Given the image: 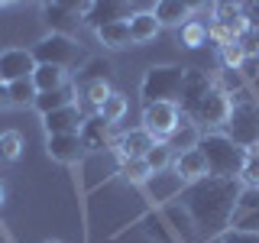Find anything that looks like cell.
<instances>
[{
    "label": "cell",
    "instance_id": "cell-36",
    "mask_svg": "<svg viewBox=\"0 0 259 243\" xmlns=\"http://www.w3.org/2000/svg\"><path fill=\"white\" fill-rule=\"evenodd\" d=\"M233 230H249V233H259V211H249V214H240Z\"/></svg>",
    "mask_w": 259,
    "mask_h": 243
},
{
    "label": "cell",
    "instance_id": "cell-9",
    "mask_svg": "<svg viewBox=\"0 0 259 243\" xmlns=\"http://www.w3.org/2000/svg\"><path fill=\"white\" fill-rule=\"evenodd\" d=\"M133 13H136V7H133V4L104 0V4H88L84 20H81V23H88V26L101 29V26H107V23H130V20H133Z\"/></svg>",
    "mask_w": 259,
    "mask_h": 243
},
{
    "label": "cell",
    "instance_id": "cell-11",
    "mask_svg": "<svg viewBox=\"0 0 259 243\" xmlns=\"http://www.w3.org/2000/svg\"><path fill=\"white\" fill-rule=\"evenodd\" d=\"M214 78L207 75V71L201 68H188L185 71V85H182V97H178V104H182V113H188L198 101H204V97L214 91Z\"/></svg>",
    "mask_w": 259,
    "mask_h": 243
},
{
    "label": "cell",
    "instance_id": "cell-37",
    "mask_svg": "<svg viewBox=\"0 0 259 243\" xmlns=\"http://www.w3.org/2000/svg\"><path fill=\"white\" fill-rule=\"evenodd\" d=\"M224 243H259V233H249V230H227V233H224Z\"/></svg>",
    "mask_w": 259,
    "mask_h": 243
},
{
    "label": "cell",
    "instance_id": "cell-41",
    "mask_svg": "<svg viewBox=\"0 0 259 243\" xmlns=\"http://www.w3.org/2000/svg\"><path fill=\"white\" fill-rule=\"evenodd\" d=\"M0 243H7V237H4V230H0Z\"/></svg>",
    "mask_w": 259,
    "mask_h": 243
},
{
    "label": "cell",
    "instance_id": "cell-14",
    "mask_svg": "<svg viewBox=\"0 0 259 243\" xmlns=\"http://www.w3.org/2000/svg\"><path fill=\"white\" fill-rule=\"evenodd\" d=\"M81 124H84V113H81L78 104H71V107H62V110H55V113H46V130H49V136L78 133Z\"/></svg>",
    "mask_w": 259,
    "mask_h": 243
},
{
    "label": "cell",
    "instance_id": "cell-23",
    "mask_svg": "<svg viewBox=\"0 0 259 243\" xmlns=\"http://www.w3.org/2000/svg\"><path fill=\"white\" fill-rule=\"evenodd\" d=\"M97 39L110 49H126L133 39H130V23H107V26L97 29Z\"/></svg>",
    "mask_w": 259,
    "mask_h": 243
},
{
    "label": "cell",
    "instance_id": "cell-19",
    "mask_svg": "<svg viewBox=\"0 0 259 243\" xmlns=\"http://www.w3.org/2000/svg\"><path fill=\"white\" fill-rule=\"evenodd\" d=\"M162 29V23L156 20V13L143 10V13H133V20H130V39L133 43H149V39H156Z\"/></svg>",
    "mask_w": 259,
    "mask_h": 243
},
{
    "label": "cell",
    "instance_id": "cell-13",
    "mask_svg": "<svg viewBox=\"0 0 259 243\" xmlns=\"http://www.w3.org/2000/svg\"><path fill=\"white\" fill-rule=\"evenodd\" d=\"M46 152H49L55 162H62V166H75V162L84 159L88 149H84V143H81L78 133H65V136H49Z\"/></svg>",
    "mask_w": 259,
    "mask_h": 243
},
{
    "label": "cell",
    "instance_id": "cell-30",
    "mask_svg": "<svg viewBox=\"0 0 259 243\" xmlns=\"http://www.w3.org/2000/svg\"><path fill=\"white\" fill-rule=\"evenodd\" d=\"M204 39H207V26L204 23H198V20H188L182 26V43L188 46V49H198V46H204Z\"/></svg>",
    "mask_w": 259,
    "mask_h": 243
},
{
    "label": "cell",
    "instance_id": "cell-21",
    "mask_svg": "<svg viewBox=\"0 0 259 243\" xmlns=\"http://www.w3.org/2000/svg\"><path fill=\"white\" fill-rule=\"evenodd\" d=\"M198 140H201V133H198V127H194V124H178L172 133H168L165 146L182 156V152H188V149H198Z\"/></svg>",
    "mask_w": 259,
    "mask_h": 243
},
{
    "label": "cell",
    "instance_id": "cell-28",
    "mask_svg": "<svg viewBox=\"0 0 259 243\" xmlns=\"http://www.w3.org/2000/svg\"><path fill=\"white\" fill-rule=\"evenodd\" d=\"M168 162H172V149H168L165 143H156L149 152H146V166H149L152 175L162 172V169H168Z\"/></svg>",
    "mask_w": 259,
    "mask_h": 243
},
{
    "label": "cell",
    "instance_id": "cell-8",
    "mask_svg": "<svg viewBox=\"0 0 259 243\" xmlns=\"http://www.w3.org/2000/svg\"><path fill=\"white\" fill-rule=\"evenodd\" d=\"M182 124L178 117V104H146L143 110V130L152 136V140H168V133Z\"/></svg>",
    "mask_w": 259,
    "mask_h": 243
},
{
    "label": "cell",
    "instance_id": "cell-33",
    "mask_svg": "<svg viewBox=\"0 0 259 243\" xmlns=\"http://www.w3.org/2000/svg\"><path fill=\"white\" fill-rule=\"evenodd\" d=\"M107 78H110V62H104V59L88 62L84 75H81V81H84V85H94V81H107Z\"/></svg>",
    "mask_w": 259,
    "mask_h": 243
},
{
    "label": "cell",
    "instance_id": "cell-32",
    "mask_svg": "<svg viewBox=\"0 0 259 243\" xmlns=\"http://www.w3.org/2000/svg\"><path fill=\"white\" fill-rule=\"evenodd\" d=\"M221 62H224V68H227V71H237L240 65L246 62V55H243L240 43H227V46H221Z\"/></svg>",
    "mask_w": 259,
    "mask_h": 243
},
{
    "label": "cell",
    "instance_id": "cell-26",
    "mask_svg": "<svg viewBox=\"0 0 259 243\" xmlns=\"http://www.w3.org/2000/svg\"><path fill=\"white\" fill-rule=\"evenodd\" d=\"M10 97H13V107H26V104H36V85H32V78H23V81H13L10 85Z\"/></svg>",
    "mask_w": 259,
    "mask_h": 243
},
{
    "label": "cell",
    "instance_id": "cell-12",
    "mask_svg": "<svg viewBox=\"0 0 259 243\" xmlns=\"http://www.w3.org/2000/svg\"><path fill=\"white\" fill-rule=\"evenodd\" d=\"M46 23L52 26L59 36H68V29H75L84 20L88 4H46Z\"/></svg>",
    "mask_w": 259,
    "mask_h": 243
},
{
    "label": "cell",
    "instance_id": "cell-6",
    "mask_svg": "<svg viewBox=\"0 0 259 243\" xmlns=\"http://www.w3.org/2000/svg\"><path fill=\"white\" fill-rule=\"evenodd\" d=\"M249 26H253V23L243 16V7L240 4H217L214 7V26H210V36H214L221 46L237 43Z\"/></svg>",
    "mask_w": 259,
    "mask_h": 243
},
{
    "label": "cell",
    "instance_id": "cell-40",
    "mask_svg": "<svg viewBox=\"0 0 259 243\" xmlns=\"http://www.w3.org/2000/svg\"><path fill=\"white\" fill-rule=\"evenodd\" d=\"M4 194H7V188H4V182H0V205H4Z\"/></svg>",
    "mask_w": 259,
    "mask_h": 243
},
{
    "label": "cell",
    "instance_id": "cell-7",
    "mask_svg": "<svg viewBox=\"0 0 259 243\" xmlns=\"http://www.w3.org/2000/svg\"><path fill=\"white\" fill-rule=\"evenodd\" d=\"M185 117L191 120L194 127H224L227 124V117H230V97H227L221 88H214L204 101H198L194 107L185 113Z\"/></svg>",
    "mask_w": 259,
    "mask_h": 243
},
{
    "label": "cell",
    "instance_id": "cell-27",
    "mask_svg": "<svg viewBox=\"0 0 259 243\" xmlns=\"http://www.w3.org/2000/svg\"><path fill=\"white\" fill-rule=\"evenodd\" d=\"M123 113H126V97L123 94H110L107 101L101 104L97 117H104L107 124H117V120H123Z\"/></svg>",
    "mask_w": 259,
    "mask_h": 243
},
{
    "label": "cell",
    "instance_id": "cell-1",
    "mask_svg": "<svg viewBox=\"0 0 259 243\" xmlns=\"http://www.w3.org/2000/svg\"><path fill=\"white\" fill-rule=\"evenodd\" d=\"M240 178H214L204 175L198 182H191L188 188L182 191V205L188 211V217L194 221L198 233H221L224 227H230L233 214H237V201H240Z\"/></svg>",
    "mask_w": 259,
    "mask_h": 243
},
{
    "label": "cell",
    "instance_id": "cell-4",
    "mask_svg": "<svg viewBox=\"0 0 259 243\" xmlns=\"http://www.w3.org/2000/svg\"><path fill=\"white\" fill-rule=\"evenodd\" d=\"M185 71L182 65H159L149 68L143 78V101L146 104H178L185 85Z\"/></svg>",
    "mask_w": 259,
    "mask_h": 243
},
{
    "label": "cell",
    "instance_id": "cell-31",
    "mask_svg": "<svg viewBox=\"0 0 259 243\" xmlns=\"http://www.w3.org/2000/svg\"><path fill=\"white\" fill-rule=\"evenodd\" d=\"M113 91L107 88V81H94V85H84V104L88 107H94V110H101V104L107 101Z\"/></svg>",
    "mask_w": 259,
    "mask_h": 243
},
{
    "label": "cell",
    "instance_id": "cell-18",
    "mask_svg": "<svg viewBox=\"0 0 259 243\" xmlns=\"http://www.w3.org/2000/svg\"><path fill=\"white\" fill-rule=\"evenodd\" d=\"M71 104H75V85H65V88H59V91L39 94L32 107L46 117V113H55V110H62V107H71Z\"/></svg>",
    "mask_w": 259,
    "mask_h": 243
},
{
    "label": "cell",
    "instance_id": "cell-38",
    "mask_svg": "<svg viewBox=\"0 0 259 243\" xmlns=\"http://www.w3.org/2000/svg\"><path fill=\"white\" fill-rule=\"evenodd\" d=\"M13 107V97H10V85L0 81V110H10Z\"/></svg>",
    "mask_w": 259,
    "mask_h": 243
},
{
    "label": "cell",
    "instance_id": "cell-16",
    "mask_svg": "<svg viewBox=\"0 0 259 243\" xmlns=\"http://www.w3.org/2000/svg\"><path fill=\"white\" fill-rule=\"evenodd\" d=\"M152 146H156V140L146 130H133V133H123L117 140V156H120V162L123 159H146V152Z\"/></svg>",
    "mask_w": 259,
    "mask_h": 243
},
{
    "label": "cell",
    "instance_id": "cell-17",
    "mask_svg": "<svg viewBox=\"0 0 259 243\" xmlns=\"http://www.w3.org/2000/svg\"><path fill=\"white\" fill-rule=\"evenodd\" d=\"M194 10V4H182V0H162V4H156V20L162 23V26H185L188 23V16Z\"/></svg>",
    "mask_w": 259,
    "mask_h": 243
},
{
    "label": "cell",
    "instance_id": "cell-35",
    "mask_svg": "<svg viewBox=\"0 0 259 243\" xmlns=\"http://www.w3.org/2000/svg\"><path fill=\"white\" fill-rule=\"evenodd\" d=\"M249 211H259V191L256 188H243L240 201H237V214H249Z\"/></svg>",
    "mask_w": 259,
    "mask_h": 243
},
{
    "label": "cell",
    "instance_id": "cell-22",
    "mask_svg": "<svg viewBox=\"0 0 259 243\" xmlns=\"http://www.w3.org/2000/svg\"><path fill=\"white\" fill-rule=\"evenodd\" d=\"M32 85H36L39 94H46V91H59V88H65V85H68V78H65L62 68H52V65H36Z\"/></svg>",
    "mask_w": 259,
    "mask_h": 243
},
{
    "label": "cell",
    "instance_id": "cell-42",
    "mask_svg": "<svg viewBox=\"0 0 259 243\" xmlns=\"http://www.w3.org/2000/svg\"><path fill=\"white\" fill-rule=\"evenodd\" d=\"M49 243H59V240H49Z\"/></svg>",
    "mask_w": 259,
    "mask_h": 243
},
{
    "label": "cell",
    "instance_id": "cell-39",
    "mask_svg": "<svg viewBox=\"0 0 259 243\" xmlns=\"http://www.w3.org/2000/svg\"><path fill=\"white\" fill-rule=\"evenodd\" d=\"M240 68L246 71V78H256V75H259V62H256V59H246V62L240 65Z\"/></svg>",
    "mask_w": 259,
    "mask_h": 243
},
{
    "label": "cell",
    "instance_id": "cell-5",
    "mask_svg": "<svg viewBox=\"0 0 259 243\" xmlns=\"http://www.w3.org/2000/svg\"><path fill=\"white\" fill-rule=\"evenodd\" d=\"M29 52H32V59H36V65H52V68H62V71L81 62V46L71 36H59V32L39 39Z\"/></svg>",
    "mask_w": 259,
    "mask_h": 243
},
{
    "label": "cell",
    "instance_id": "cell-34",
    "mask_svg": "<svg viewBox=\"0 0 259 243\" xmlns=\"http://www.w3.org/2000/svg\"><path fill=\"white\" fill-rule=\"evenodd\" d=\"M237 43H240V49H243V55H246V59H256V55H259V29L249 26V29L237 39Z\"/></svg>",
    "mask_w": 259,
    "mask_h": 243
},
{
    "label": "cell",
    "instance_id": "cell-10",
    "mask_svg": "<svg viewBox=\"0 0 259 243\" xmlns=\"http://www.w3.org/2000/svg\"><path fill=\"white\" fill-rule=\"evenodd\" d=\"M36 75V59L26 49H7L0 52V81L4 85H13V81L32 78Z\"/></svg>",
    "mask_w": 259,
    "mask_h": 243
},
{
    "label": "cell",
    "instance_id": "cell-29",
    "mask_svg": "<svg viewBox=\"0 0 259 243\" xmlns=\"http://www.w3.org/2000/svg\"><path fill=\"white\" fill-rule=\"evenodd\" d=\"M120 175L140 185V182H146L152 172H149V166H146V159H123V162H120Z\"/></svg>",
    "mask_w": 259,
    "mask_h": 243
},
{
    "label": "cell",
    "instance_id": "cell-15",
    "mask_svg": "<svg viewBox=\"0 0 259 243\" xmlns=\"http://www.w3.org/2000/svg\"><path fill=\"white\" fill-rule=\"evenodd\" d=\"M110 130H113V124H107L104 117H91V120L81 124L78 136H81V143H84L88 152H97V149H107L110 146Z\"/></svg>",
    "mask_w": 259,
    "mask_h": 243
},
{
    "label": "cell",
    "instance_id": "cell-25",
    "mask_svg": "<svg viewBox=\"0 0 259 243\" xmlns=\"http://www.w3.org/2000/svg\"><path fill=\"white\" fill-rule=\"evenodd\" d=\"M23 152V136L20 133H0V166H10V162L20 159Z\"/></svg>",
    "mask_w": 259,
    "mask_h": 243
},
{
    "label": "cell",
    "instance_id": "cell-2",
    "mask_svg": "<svg viewBox=\"0 0 259 243\" xmlns=\"http://www.w3.org/2000/svg\"><path fill=\"white\" fill-rule=\"evenodd\" d=\"M198 152L207 162V175L214 178H240L246 149H240L233 140H227L224 133H204L198 140Z\"/></svg>",
    "mask_w": 259,
    "mask_h": 243
},
{
    "label": "cell",
    "instance_id": "cell-3",
    "mask_svg": "<svg viewBox=\"0 0 259 243\" xmlns=\"http://www.w3.org/2000/svg\"><path fill=\"white\" fill-rule=\"evenodd\" d=\"M224 136L233 140L240 149L259 146V104L249 94H237V101L230 97V117L224 124Z\"/></svg>",
    "mask_w": 259,
    "mask_h": 243
},
{
    "label": "cell",
    "instance_id": "cell-24",
    "mask_svg": "<svg viewBox=\"0 0 259 243\" xmlns=\"http://www.w3.org/2000/svg\"><path fill=\"white\" fill-rule=\"evenodd\" d=\"M243 188H256L259 191V146H249L246 159H243V172H240Z\"/></svg>",
    "mask_w": 259,
    "mask_h": 243
},
{
    "label": "cell",
    "instance_id": "cell-20",
    "mask_svg": "<svg viewBox=\"0 0 259 243\" xmlns=\"http://www.w3.org/2000/svg\"><path fill=\"white\" fill-rule=\"evenodd\" d=\"M175 172L182 175L185 182H198V178L207 175V162H204V156H201L198 149H188V152H182V156L175 159Z\"/></svg>",
    "mask_w": 259,
    "mask_h": 243
}]
</instances>
